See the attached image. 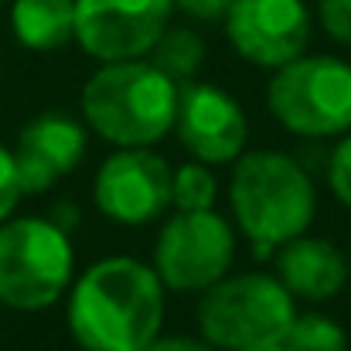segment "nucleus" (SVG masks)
Here are the masks:
<instances>
[{
	"label": "nucleus",
	"mask_w": 351,
	"mask_h": 351,
	"mask_svg": "<svg viewBox=\"0 0 351 351\" xmlns=\"http://www.w3.org/2000/svg\"><path fill=\"white\" fill-rule=\"evenodd\" d=\"M232 164L229 208L256 256H269L287 239L311 229L317 188L300 160L283 150H242Z\"/></svg>",
	"instance_id": "f03ea898"
},
{
	"label": "nucleus",
	"mask_w": 351,
	"mask_h": 351,
	"mask_svg": "<svg viewBox=\"0 0 351 351\" xmlns=\"http://www.w3.org/2000/svg\"><path fill=\"white\" fill-rule=\"evenodd\" d=\"M10 31L27 51H62L75 41V0H14Z\"/></svg>",
	"instance_id": "4468645a"
},
{
	"label": "nucleus",
	"mask_w": 351,
	"mask_h": 351,
	"mask_svg": "<svg viewBox=\"0 0 351 351\" xmlns=\"http://www.w3.org/2000/svg\"><path fill=\"white\" fill-rule=\"evenodd\" d=\"M239 351H283L280 341H269V345H252V348H239Z\"/></svg>",
	"instance_id": "b1692460"
},
{
	"label": "nucleus",
	"mask_w": 351,
	"mask_h": 351,
	"mask_svg": "<svg viewBox=\"0 0 351 351\" xmlns=\"http://www.w3.org/2000/svg\"><path fill=\"white\" fill-rule=\"evenodd\" d=\"M171 14L174 0H75V41L96 62L147 58Z\"/></svg>",
	"instance_id": "1a4fd4ad"
},
{
	"label": "nucleus",
	"mask_w": 351,
	"mask_h": 351,
	"mask_svg": "<svg viewBox=\"0 0 351 351\" xmlns=\"http://www.w3.org/2000/svg\"><path fill=\"white\" fill-rule=\"evenodd\" d=\"M317 21L331 41L351 48V0H317Z\"/></svg>",
	"instance_id": "6ab92c4d"
},
{
	"label": "nucleus",
	"mask_w": 351,
	"mask_h": 351,
	"mask_svg": "<svg viewBox=\"0 0 351 351\" xmlns=\"http://www.w3.org/2000/svg\"><path fill=\"white\" fill-rule=\"evenodd\" d=\"M328 188L351 212V133H341L338 147L328 154Z\"/></svg>",
	"instance_id": "a211bd4d"
},
{
	"label": "nucleus",
	"mask_w": 351,
	"mask_h": 351,
	"mask_svg": "<svg viewBox=\"0 0 351 351\" xmlns=\"http://www.w3.org/2000/svg\"><path fill=\"white\" fill-rule=\"evenodd\" d=\"M89 147L86 123L65 117V113H41L27 119L14 143L17 178L24 195H45L62 178H69Z\"/></svg>",
	"instance_id": "f8f14e48"
},
{
	"label": "nucleus",
	"mask_w": 351,
	"mask_h": 351,
	"mask_svg": "<svg viewBox=\"0 0 351 351\" xmlns=\"http://www.w3.org/2000/svg\"><path fill=\"white\" fill-rule=\"evenodd\" d=\"M147 58L164 72L171 75L178 86L181 82H191L202 65H205V38L191 27H164V34L157 38V45L147 51Z\"/></svg>",
	"instance_id": "2eb2a0df"
},
{
	"label": "nucleus",
	"mask_w": 351,
	"mask_h": 351,
	"mask_svg": "<svg viewBox=\"0 0 351 351\" xmlns=\"http://www.w3.org/2000/svg\"><path fill=\"white\" fill-rule=\"evenodd\" d=\"M164 283L136 256H103L69 287V335L82 351H143L164 328Z\"/></svg>",
	"instance_id": "f257e3e1"
},
{
	"label": "nucleus",
	"mask_w": 351,
	"mask_h": 351,
	"mask_svg": "<svg viewBox=\"0 0 351 351\" xmlns=\"http://www.w3.org/2000/svg\"><path fill=\"white\" fill-rule=\"evenodd\" d=\"M348 269H351V252H348Z\"/></svg>",
	"instance_id": "393cba45"
},
{
	"label": "nucleus",
	"mask_w": 351,
	"mask_h": 351,
	"mask_svg": "<svg viewBox=\"0 0 351 351\" xmlns=\"http://www.w3.org/2000/svg\"><path fill=\"white\" fill-rule=\"evenodd\" d=\"M235 263V229L215 212H174L154 242V273L171 293H202Z\"/></svg>",
	"instance_id": "0eeeda50"
},
{
	"label": "nucleus",
	"mask_w": 351,
	"mask_h": 351,
	"mask_svg": "<svg viewBox=\"0 0 351 351\" xmlns=\"http://www.w3.org/2000/svg\"><path fill=\"white\" fill-rule=\"evenodd\" d=\"M24 198V188H21V178H17V160H14V150H7L0 143V222H7L17 208V202Z\"/></svg>",
	"instance_id": "aec40b11"
},
{
	"label": "nucleus",
	"mask_w": 351,
	"mask_h": 351,
	"mask_svg": "<svg viewBox=\"0 0 351 351\" xmlns=\"http://www.w3.org/2000/svg\"><path fill=\"white\" fill-rule=\"evenodd\" d=\"M222 27L239 58L256 69H280L307 51L314 17L304 0H232Z\"/></svg>",
	"instance_id": "9d476101"
},
{
	"label": "nucleus",
	"mask_w": 351,
	"mask_h": 351,
	"mask_svg": "<svg viewBox=\"0 0 351 351\" xmlns=\"http://www.w3.org/2000/svg\"><path fill=\"white\" fill-rule=\"evenodd\" d=\"M58 229H65V232H72V226H79V212H72V205L69 202H62V205H55V212L48 215Z\"/></svg>",
	"instance_id": "5701e85b"
},
{
	"label": "nucleus",
	"mask_w": 351,
	"mask_h": 351,
	"mask_svg": "<svg viewBox=\"0 0 351 351\" xmlns=\"http://www.w3.org/2000/svg\"><path fill=\"white\" fill-rule=\"evenodd\" d=\"M219 198V178L212 174V164L191 160L174 167L171 174V208L174 212H205L215 208Z\"/></svg>",
	"instance_id": "f3484780"
},
{
	"label": "nucleus",
	"mask_w": 351,
	"mask_h": 351,
	"mask_svg": "<svg viewBox=\"0 0 351 351\" xmlns=\"http://www.w3.org/2000/svg\"><path fill=\"white\" fill-rule=\"evenodd\" d=\"M178 82L150 58L99 62L82 86L86 126L113 147H154L174 130Z\"/></svg>",
	"instance_id": "7ed1b4c3"
},
{
	"label": "nucleus",
	"mask_w": 351,
	"mask_h": 351,
	"mask_svg": "<svg viewBox=\"0 0 351 351\" xmlns=\"http://www.w3.org/2000/svg\"><path fill=\"white\" fill-rule=\"evenodd\" d=\"M0 3H3V0H0Z\"/></svg>",
	"instance_id": "a878e982"
},
{
	"label": "nucleus",
	"mask_w": 351,
	"mask_h": 351,
	"mask_svg": "<svg viewBox=\"0 0 351 351\" xmlns=\"http://www.w3.org/2000/svg\"><path fill=\"white\" fill-rule=\"evenodd\" d=\"M181 147L202 164H232L245 150L249 119L242 106L222 86L212 82H181L178 86V113L174 130Z\"/></svg>",
	"instance_id": "9b49d317"
},
{
	"label": "nucleus",
	"mask_w": 351,
	"mask_h": 351,
	"mask_svg": "<svg viewBox=\"0 0 351 351\" xmlns=\"http://www.w3.org/2000/svg\"><path fill=\"white\" fill-rule=\"evenodd\" d=\"M280 345L283 351H351L348 331L328 314H297Z\"/></svg>",
	"instance_id": "dca6fc26"
},
{
	"label": "nucleus",
	"mask_w": 351,
	"mask_h": 351,
	"mask_svg": "<svg viewBox=\"0 0 351 351\" xmlns=\"http://www.w3.org/2000/svg\"><path fill=\"white\" fill-rule=\"evenodd\" d=\"M348 276V256L331 239L304 232L276 245V280L290 290L293 300H335L345 290Z\"/></svg>",
	"instance_id": "ddd939ff"
},
{
	"label": "nucleus",
	"mask_w": 351,
	"mask_h": 351,
	"mask_svg": "<svg viewBox=\"0 0 351 351\" xmlns=\"http://www.w3.org/2000/svg\"><path fill=\"white\" fill-rule=\"evenodd\" d=\"M232 7V0H174V10L202 21V24H215L226 17V10Z\"/></svg>",
	"instance_id": "412c9836"
},
{
	"label": "nucleus",
	"mask_w": 351,
	"mask_h": 351,
	"mask_svg": "<svg viewBox=\"0 0 351 351\" xmlns=\"http://www.w3.org/2000/svg\"><path fill=\"white\" fill-rule=\"evenodd\" d=\"M171 174L150 147H117L96 171L93 205L117 226H150L171 208Z\"/></svg>",
	"instance_id": "6e6552de"
},
{
	"label": "nucleus",
	"mask_w": 351,
	"mask_h": 351,
	"mask_svg": "<svg viewBox=\"0 0 351 351\" xmlns=\"http://www.w3.org/2000/svg\"><path fill=\"white\" fill-rule=\"evenodd\" d=\"M195 317L202 338L212 348L239 351L280 341L297 317V304L276 276L235 273L202 290Z\"/></svg>",
	"instance_id": "39448f33"
},
{
	"label": "nucleus",
	"mask_w": 351,
	"mask_h": 351,
	"mask_svg": "<svg viewBox=\"0 0 351 351\" xmlns=\"http://www.w3.org/2000/svg\"><path fill=\"white\" fill-rule=\"evenodd\" d=\"M143 351H219V348H212L205 338H191V335H157Z\"/></svg>",
	"instance_id": "4be33fe9"
},
{
	"label": "nucleus",
	"mask_w": 351,
	"mask_h": 351,
	"mask_svg": "<svg viewBox=\"0 0 351 351\" xmlns=\"http://www.w3.org/2000/svg\"><path fill=\"white\" fill-rule=\"evenodd\" d=\"M266 106L293 136H341L351 130V65L338 55L304 51L293 62L273 69Z\"/></svg>",
	"instance_id": "423d86ee"
},
{
	"label": "nucleus",
	"mask_w": 351,
	"mask_h": 351,
	"mask_svg": "<svg viewBox=\"0 0 351 351\" xmlns=\"http://www.w3.org/2000/svg\"><path fill=\"white\" fill-rule=\"evenodd\" d=\"M75 276V249L51 219L24 215L0 222V304L45 311L58 304Z\"/></svg>",
	"instance_id": "20e7f679"
}]
</instances>
